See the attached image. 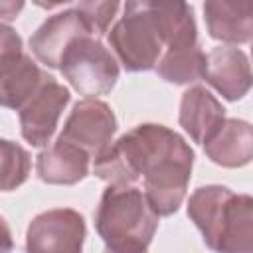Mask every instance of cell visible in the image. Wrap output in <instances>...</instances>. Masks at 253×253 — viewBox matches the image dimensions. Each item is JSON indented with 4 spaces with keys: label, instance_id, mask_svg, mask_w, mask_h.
<instances>
[{
    "label": "cell",
    "instance_id": "1",
    "mask_svg": "<svg viewBox=\"0 0 253 253\" xmlns=\"http://www.w3.org/2000/svg\"><path fill=\"white\" fill-rule=\"evenodd\" d=\"M192 164L194 152L178 132L162 125H138L95 158L93 172L111 186H132L142 178L152 210L170 215L186 196Z\"/></svg>",
    "mask_w": 253,
    "mask_h": 253
},
{
    "label": "cell",
    "instance_id": "2",
    "mask_svg": "<svg viewBox=\"0 0 253 253\" xmlns=\"http://www.w3.org/2000/svg\"><path fill=\"white\" fill-rule=\"evenodd\" d=\"M158 217L138 188L109 186L95 213V227L105 241V253H146Z\"/></svg>",
    "mask_w": 253,
    "mask_h": 253
},
{
    "label": "cell",
    "instance_id": "3",
    "mask_svg": "<svg viewBox=\"0 0 253 253\" xmlns=\"http://www.w3.org/2000/svg\"><path fill=\"white\" fill-rule=\"evenodd\" d=\"M109 43L126 71L156 67L166 45L152 2H126L123 18L109 32Z\"/></svg>",
    "mask_w": 253,
    "mask_h": 253
},
{
    "label": "cell",
    "instance_id": "4",
    "mask_svg": "<svg viewBox=\"0 0 253 253\" xmlns=\"http://www.w3.org/2000/svg\"><path fill=\"white\" fill-rule=\"evenodd\" d=\"M59 69L69 85L85 99L109 93L119 79L117 57L95 36L75 40L63 53Z\"/></svg>",
    "mask_w": 253,
    "mask_h": 253
},
{
    "label": "cell",
    "instance_id": "5",
    "mask_svg": "<svg viewBox=\"0 0 253 253\" xmlns=\"http://www.w3.org/2000/svg\"><path fill=\"white\" fill-rule=\"evenodd\" d=\"M0 97L2 105L8 109L20 111L47 81V73H43L32 57L22 51L20 36L10 28L2 26V42H0Z\"/></svg>",
    "mask_w": 253,
    "mask_h": 253
},
{
    "label": "cell",
    "instance_id": "6",
    "mask_svg": "<svg viewBox=\"0 0 253 253\" xmlns=\"http://www.w3.org/2000/svg\"><path fill=\"white\" fill-rule=\"evenodd\" d=\"M83 241L85 221L75 210H49L28 225L26 253H81Z\"/></svg>",
    "mask_w": 253,
    "mask_h": 253
},
{
    "label": "cell",
    "instance_id": "7",
    "mask_svg": "<svg viewBox=\"0 0 253 253\" xmlns=\"http://www.w3.org/2000/svg\"><path fill=\"white\" fill-rule=\"evenodd\" d=\"M115 130L117 119L111 107L99 99H83L75 103L59 138L97 158L107 146H111Z\"/></svg>",
    "mask_w": 253,
    "mask_h": 253
},
{
    "label": "cell",
    "instance_id": "8",
    "mask_svg": "<svg viewBox=\"0 0 253 253\" xmlns=\"http://www.w3.org/2000/svg\"><path fill=\"white\" fill-rule=\"evenodd\" d=\"M69 103V91L53 77L40 87V91L20 109L22 136L32 146H45L55 132L57 121Z\"/></svg>",
    "mask_w": 253,
    "mask_h": 253
},
{
    "label": "cell",
    "instance_id": "9",
    "mask_svg": "<svg viewBox=\"0 0 253 253\" xmlns=\"http://www.w3.org/2000/svg\"><path fill=\"white\" fill-rule=\"evenodd\" d=\"M83 36H93V34L89 32L79 10L71 8L47 18L32 36L30 47L43 65L59 67L61 57L69 49V45Z\"/></svg>",
    "mask_w": 253,
    "mask_h": 253
},
{
    "label": "cell",
    "instance_id": "10",
    "mask_svg": "<svg viewBox=\"0 0 253 253\" xmlns=\"http://www.w3.org/2000/svg\"><path fill=\"white\" fill-rule=\"evenodd\" d=\"M204 79L227 101L241 99L253 87V71L247 55L237 47H213L206 55Z\"/></svg>",
    "mask_w": 253,
    "mask_h": 253
},
{
    "label": "cell",
    "instance_id": "11",
    "mask_svg": "<svg viewBox=\"0 0 253 253\" xmlns=\"http://www.w3.org/2000/svg\"><path fill=\"white\" fill-rule=\"evenodd\" d=\"M210 249L215 253H253V196L233 194L229 198Z\"/></svg>",
    "mask_w": 253,
    "mask_h": 253
},
{
    "label": "cell",
    "instance_id": "12",
    "mask_svg": "<svg viewBox=\"0 0 253 253\" xmlns=\"http://www.w3.org/2000/svg\"><path fill=\"white\" fill-rule=\"evenodd\" d=\"M225 123V109L204 87H192L180 103V125L194 142L206 144Z\"/></svg>",
    "mask_w": 253,
    "mask_h": 253
},
{
    "label": "cell",
    "instance_id": "13",
    "mask_svg": "<svg viewBox=\"0 0 253 253\" xmlns=\"http://www.w3.org/2000/svg\"><path fill=\"white\" fill-rule=\"evenodd\" d=\"M208 32L223 43H245L253 40V4L210 0L204 4Z\"/></svg>",
    "mask_w": 253,
    "mask_h": 253
},
{
    "label": "cell",
    "instance_id": "14",
    "mask_svg": "<svg viewBox=\"0 0 253 253\" xmlns=\"http://www.w3.org/2000/svg\"><path fill=\"white\" fill-rule=\"evenodd\" d=\"M36 170L40 180L47 184H75L89 172V154L81 148L57 138L49 148L38 154Z\"/></svg>",
    "mask_w": 253,
    "mask_h": 253
},
{
    "label": "cell",
    "instance_id": "15",
    "mask_svg": "<svg viewBox=\"0 0 253 253\" xmlns=\"http://www.w3.org/2000/svg\"><path fill=\"white\" fill-rule=\"evenodd\" d=\"M211 162L237 168L253 160V126L239 119H225L219 130L204 144Z\"/></svg>",
    "mask_w": 253,
    "mask_h": 253
},
{
    "label": "cell",
    "instance_id": "16",
    "mask_svg": "<svg viewBox=\"0 0 253 253\" xmlns=\"http://www.w3.org/2000/svg\"><path fill=\"white\" fill-rule=\"evenodd\" d=\"M231 196L233 192L225 186H202L188 200V215L202 231L208 247H211L213 243L219 219Z\"/></svg>",
    "mask_w": 253,
    "mask_h": 253
},
{
    "label": "cell",
    "instance_id": "17",
    "mask_svg": "<svg viewBox=\"0 0 253 253\" xmlns=\"http://www.w3.org/2000/svg\"><path fill=\"white\" fill-rule=\"evenodd\" d=\"M156 12L164 45L168 49H182L196 45V22L192 8L184 2H152Z\"/></svg>",
    "mask_w": 253,
    "mask_h": 253
},
{
    "label": "cell",
    "instance_id": "18",
    "mask_svg": "<svg viewBox=\"0 0 253 253\" xmlns=\"http://www.w3.org/2000/svg\"><path fill=\"white\" fill-rule=\"evenodd\" d=\"M204 71H206V53L198 43L182 49H168L156 65V73L164 81L178 85L202 79Z\"/></svg>",
    "mask_w": 253,
    "mask_h": 253
},
{
    "label": "cell",
    "instance_id": "19",
    "mask_svg": "<svg viewBox=\"0 0 253 253\" xmlns=\"http://www.w3.org/2000/svg\"><path fill=\"white\" fill-rule=\"evenodd\" d=\"M0 152H2V190L10 192L26 182L30 174V156L20 144L12 140H2Z\"/></svg>",
    "mask_w": 253,
    "mask_h": 253
},
{
    "label": "cell",
    "instance_id": "20",
    "mask_svg": "<svg viewBox=\"0 0 253 253\" xmlns=\"http://www.w3.org/2000/svg\"><path fill=\"white\" fill-rule=\"evenodd\" d=\"M75 8L79 10L81 18L85 20L89 32L95 38H99L109 30V26L119 10V2H79Z\"/></svg>",
    "mask_w": 253,
    "mask_h": 253
},
{
    "label": "cell",
    "instance_id": "21",
    "mask_svg": "<svg viewBox=\"0 0 253 253\" xmlns=\"http://www.w3.org/2000/svg\"><path fill=\"white\" fill-rule=\"evenodd\" d=\"M22 2H8V0H2L0 2V14L4 16V20H12V18H16V14L22 10Z\"/></svg>",
    "mask_w": 253,
    "mask_h": 253
},
{
    "label": "cell",
    "instance_id": "22",
    "mask_svg": "<svg viewBox=\"0 0 253 253\" xmlns=\"http://www.w3.org/2000/svg\"><path fill=\"white\" fill-rule=\"evenodd\" d=\"M251 51H253V47H251Z\"/></svg>",
    "mask_w": 253,
    "mask_h": 253
}]
</instances>
